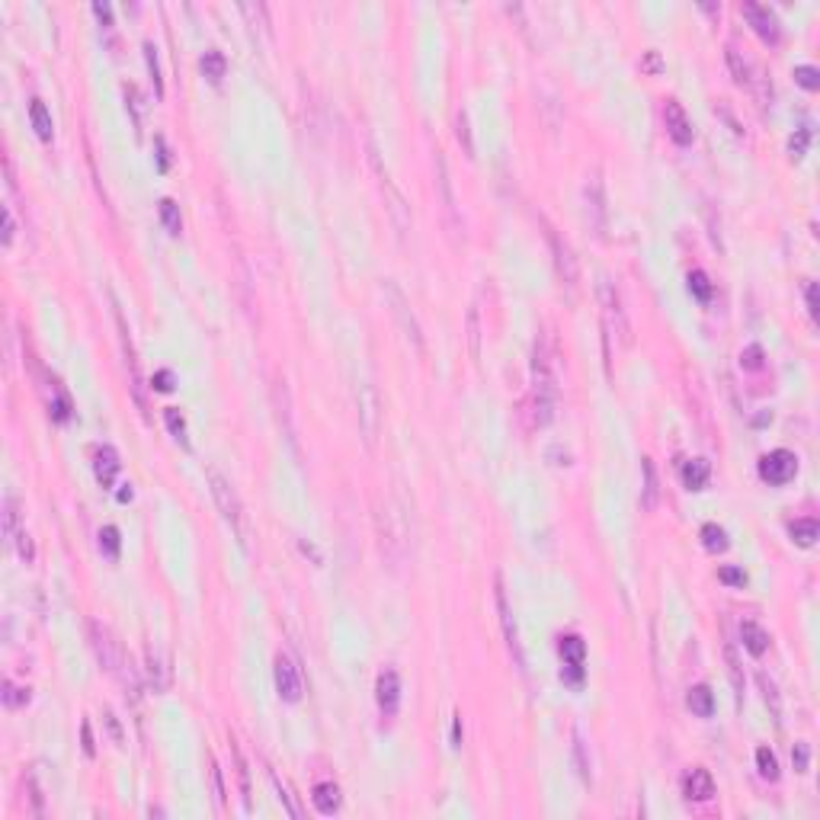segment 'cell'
I'll return each instance as SVG.
<instances>
[{
    "label": "cell",
    "mask_w": 820,
    "mask_h": 820,
    "mask_svg": "<svg viewBox=\"0 0 820 820\" xmlns=\"http://www.w3.org/2000/svg\"><path fill=\"white\" fill-rule=\"evenodd\" d=\"M558 401V369H555V350L545 334L535 337L532 346V417L539 426H548L555 417Z\"/></svg>",
    "instance_id": "1"
},
{
    "label": "cell",
    "mask_w": 820,
    "mask_h": 820,
    "mask_svg": "<svg viewBox=\"0 0 820 820\" xmlns=\"http://www.w3.org/2000/svg\"><path fill=\"white\" fill-rule=\"evenodd\" d=\"M90 638H93V651H97L99 663H103V667H106L109 673L125 686V689L138 692V676H135V670H132V660H125V653H122V647L113 641V635L93 622L90 625Z\"/></svg>",
    "instance_id": "2"
},
{
    "label": "cell",
    "mask_w": 820,
    "mask_h": 820,
    "mask_svg": "<svg viewBox=\"0 0 820 820\" xmlns=\"http://www.w3.org/2000/svg\"><path fill=\"white\" fill-rule=\"evenodd\" d=\"M600 298H602V314H606V330L612 337H618V343L622 346H628L631 343V327H628V314H625L622 308V295H618V289H615L612 279H602L600 285Z\"/></svg>",
    "instance_id": "3"
},
{
    "label": "cell",
    "mask_w": 820,
    "mask_h": 820,
    "mask_svg": "<svg viewBox=\"0 0 820 820\" xmlns=\"http://www.w3.org/2000/svg\"><path fill=\"white\" fill-rule=\"evenodd\" d=\"M276 692H279L282 702H302L304 692V679H302V667L292 653H279L276 657Z\"/></svg>",
    "instance_id": "4"
},
{
    "label": "cell",
    "mask_w": 820,
    "mask_h": 820,
    "mask_svg": "<svg viewBox=\"0 0 820 820\" xmlns=\"http://www.w3.org/2000/svg\"><path fill=\"white\" fill-rule=\"evenodd\" d=\"M494 596H497V609H500V625H503V638H507V647L513 653L519 670H525V657H523V644H519V628H516V618H513V606L507 600V590H503V577L497 574L494 580Z\"/></svg>",
    "instance_id": "5"
},
{
    "label": "cell",
    "mask_w": 820,
    "mask_h": 820,
    "mask_svg": "<svg viewBox=\"0 0 820 820\" xmlns=\"http://www.w3.org/2000/svg\"><path fill=\"white\" fill-rule=\"evenodd\" d=\"M795 471H798V458L789 448H775V452L760 458V478L772 487L789 484V481L795 478Z\"/></svg>",
    "instance_id": "6"
},
{
    "label": "cell",
    "mask_w": 820,
    "mask_h": 820,
    "mask_svg": "<svg viewBox=\"0 0 820 820\" xmlns=\"http://www.w3.org/2000/svg\"><path fill=\"white\" fill-rule=\"evenodd\" d=\"M208 484H212V497H215V503H218L225 523H228L237 535H243V529H241V500H237L234 487H231L228 481H225V474H218V471H208Z\"/></svg>",
    "instance_id": "7"
},
{
    "label": "cell",
    "mask_w": 820,
    "mask_h": 820,
    "mask_svg": "<svg viewBox=\"0 0 820 820\" xmlns=\"http://www.w3.org/2000/svg\"><path fill=\"white\" fill-rule=\"evenodd\" d=\"M584 199H586V218H590V228L596 231V237H606L609 208H606V192H602V180H600V176H590V180H586Z\"/></svg>",
    "instance_id": "8"
},
{
    "label": "cell",
    "mask_w": 820,
    "mask_h": 820,
    "mask_svg": "<svg viewBox=\"0 0 820 820\" xmlns=\"http://www.w3.org/2000/svg\"><path fill=\"white\" fill-rule=\"evenodd\" d=\"M663 122H667V132H670V138H673L676 145H692L695 129H692V119L686 115L683 103L667 99V106H663Z\"/></svg>",
    "instance_id": "9"
},
{
    "label": "cell",
    "mask_w": 820,
    "mask_h": 820,
    "mask_svg": "<svg viewBox=\"0 0 820 820\" xmlns=\"http://www.w3.org/2000/svg\"><path fill=\"white\" fill-rule=\"evenodd\" d=\"M375 699H379V708L385 718L397 714V705H401V676L395 670H381L379 673V683H375Z\"/></svg>",
    "instance_id": "10"
},
{
    "label": "cell",
    "mask_w": 820,
    "mask_h": 820,
    "mask_svg": "<svg viewBox=\"0 0 820 820\" xmlns=\"http://www.w3.org/2000/svg\"><path fill=\"white\" fill-rule=\"evenodd\" d=\"M744 13L747 20H750V26L756 29V36L763 38V42H769V45H775L779 42V20H775V13L769 7H763V3H744Z\"/></svg>",
    "instance_id": "11"
},
{
    "label": "cell",
    "mask_w": 820,
    "mask_h": 820,
    "mask_svg": "<svg viewBox=\"0 0 820 820\" xmlns=\"http://www.w3.org/2000/svg\"><path fill=\"white\" fill-rule=\"evenodd\" d=\"M561 657H564V663H567L564 676H567L570 683H580V679H584V663H586L584 638H580V635H564L561 638Z\"/></svg>",
    "instance_id": "12"
},
{
    "label": "cell",
    "mask_w": 820,
    "mask_h": 820,
    "mask_svg": "<svg viewBox=\"0 0 820 820\" xmlns=\"http://www.w3.org/2000/svg\"><path fill=\"white\" fill-rule=\"evenodd\" d=\"M119 468H122V462H119V452H115L113 446H99L97 452H93V474H97V481L103 487H113Z\"/></svg>",
    "instance_id": "13"
},
{
    "label": "cell",
    "mask_w": 820,
    "mask_h": 820,
    "mask_svg": "<svg viewBox=\"0 0 820 820\" xmlns=\"http://www.w3.org/2000/svg\"><path fill=\"white\" fill-rule=\"evenodd\" d=\"M683 795L689 801H708L714 795V779L708 769H689L683 775Z\"/></svg>",
    "instance_id": "14"
},
{
    "label": "cell",
    "mask_w": 820,
    "mask_h": 820,
    "mask_svg": "<svg viewBox=\"0 0 820 820\" xmlns=\"http://www.w3.org/2000/svg\"><path fill=\"white\" fill-rule=\"evenodd\" d=\"M388 295H391V304H395L391 311H395L397 318H401V324H404V330H407V337L413 340V346H417V350H423V337H420V327H417V320H413V314H407V302H404V295L397 292V285H391V282H388Z\"/></svg>",
    "instance_id": "15"
},
{
    "label": "cell",
    "mask_w": 820,
    "mask_h": 820,
    "mask_svg": "<svg viewBox=\"0 0 820 820\" xmlns=\"http://www.w3.org/2000/svg\"><path fill=\"white\" fill-rule=\"evenodd\" d=\"M436 183H439V192H442V208H446L452 228H458V218H455V196H452V183H448V164L442 157V151H436Z\"/></svg>",
    "instance_id": "16"
},
{
    "label": "cell",
    "mask_w": 820,
    "mask_h": 820,
    "mask_svg": "<svg viewBox=\"0 0 820 820\" xmlns=\"http://www.w3.org/2000/svg\"><path fill=\"white\" fill-rule=\"evenodd\" d=\"M551 237V247H555V260H558V273L567 285H577V260L570 257V247L567 243L558 241V234H548Z\"/></svg>",
    "instance_id": "17"
},
{
    "label": "cell",
    "mask_w": 820,
    "mask_h": 820,
    "mask_svg": "<svg viewBox=\"0 0 820 820\" xmlns=\"http://www.w3.org/2000/svg\"><path fill=\"white\" fill-rule=\"evenodd\" d=\"M708 474H712V468H708L705 458H692V462H686L679 468V478H683V484L689 490H702L708 484Z\"/></svg>",
    "instance_id": "18"
},
{
    "label": "cell",
    "mask_w": 820,
    "mask_h": 820,
    "mask_svg": "<svg viewBox=\"0 0 820 820\" xmlns=\"http://www.w3.org/2000/svg\"><path fill=\"white\" fill-rule=\"evenodd\" d=\"M314 807H318L324 817H330V814L340 811V789H337L334 782H320L314 785Z\"/></svg>",
    "instance_id": "19"
},
{
    "label": "cell",
    "mask_w": 820,
    "mask_h": 820,
    "mask_svg": "<svg viewBox=\"0 0 820 820\" xmlns=\"http://www.w3.org/2000/svg\"><path fill=\"white\" fill-rule=\"evenodd\" d=\"M740 638H744V647L753 653V657H763V653H766L769 635H766V628H763V625L744 622V625H740Z\"/></svg>",
    "instance_id": "20"
},
{
    "label": "cell",
    "mask_w": 820,
    "mask_h": 820,
    "mask_svg": "<svg viewBox=\"0 0 820 820\" xmlns=\"http://www.w3.org/2000/svg\"><path fill=\"white\" fill-rule=\"evenodd\" d=\"M29 119H32V129H36V135L42 138V141H52L55 125H52V115H48V109H45V103H42V99H32V103H29Z\"/></svg>",
    "instance_id": "21"
},
{
    "label": "cell",
    "mask_w": 820,
    "mask_h": 820,
    "mask_svg": "<svg viewBox=\"0 0 820 820\" xmlns=\"http://www.w3.org/2000/svg\"><path fill=\"white\" fill-rule=\"evenodd\" d=\"M689 708H692V714H699V718H712L714 714V695H712V689L708 686H692L689 689Z\"/></svg>",
    "instance_id": "22"
},
{
    "label": "cell",
    "mask_w": 820,
    "mask_h": 820,
    "mask_svg": "<svg viewBox=\"0 0 820 820\" xmlns=\"http://www.w3.org/2000/svg\"><path fill=\"white\" fill-rule=\"evenodd\" d=\"M641 468H644V494H641V507L653 509V507H657V494H660V484H657V468H653L651 458H641Z\"/></svg>",
    "instance_id": "23"
},
{
    "label": "cell",
    "mask_w": 820,
    "mask_h": 820,
    "mask_svg": "<svg viewBox=\"0 0 820 820\" xmlns=\"http://www.w3.org/2000/svg\"><path fill=\"white\" fill-rule=\"evenodd\" d=\"M789 532H791V539H795L798 545L811 548L814 542H817V535H820V525H817V519H795V523L789 525Z\"/></svg>",
    "instance_id": "24"
},
{
    "label": "cell",
    "mask_w": 820,
    "mask_h": 820,
    "mask_svg": "<svg viewBox=\"0 0 820 820\" xmlns=\"http://www.w3.org/2000/svg\"><path fill=\"white\" fill-rule=\"evenodd\" d=\"M225 71H228V61H225V55L218 52V48H208V52L202 55V74L212 80V84H218L221 77H225Z\"/></svg>",
    "instance_id": "25"
},
{
    "label": "cell",
    "mask_w": 820,
    "mask_h": 820,
    "mask_svg": "<svg viewBox=\"0 0 820 820\" xmlns=\"http://www.w3.org/2000/svg\"><path fill=\"white\" fill-rule=\"evenodd\" d=\"M148 676H151L154 692H164V689H167V667H164V660H160V651H157V647H148Z\"/></svg>",
    "instance_id": "26"
},
{
    "label": "cell",
    "mask_w": 820,
    "mask_h": 820,
    "mask_svg": "<svg viewBox=\"0 0 820 820\" xmlns=\"http://www.w3.org/2000/svg\"><path fill=\"white\" fill-rule=\"evenodd\" d=\"M48 410H52V417L58 420V423H64V420L71 417V397L61 391L58 381H52V397H48Z\"/></svg>",
    "instance_id": "27"
},
{
    "label": "cell",
    "mask_w": 820,
    "mask_h": 820,
    "mask_svg": "<svg viewBox=\"0 0 820 820\" xmlns=\"http://www.w3.org/2000/svg\"><path fill=\"white\" fill-rule=\"evenodd\" d=\"M362 397H365V407H362V417H365V442L372 446V439H375V407H379V401H375V391L369 385H362Z\"/></svg>",
    "instance_id": "28"
},
{
    "label": "cell",
    "mask_w": 820,
    "mask_h": 820,
    "mask_svg": "<svg viewBox=\"0 0 820 820\" xmlns=\"http://www.w3.org/2000/svg\"><path fill=\"white\" fill-rule=\"evenodd\" d=\"M160 221L170 234H180L183 231V218H180V205L174 199H160Z\"/></svg>",
    "instance_id": "29"
},
{
    "label": "cell",
    "mask_w": 820,
    "mask_h": 820,
    "mask_svg": "<svg viewBox=\"0 0 820 820\" xmlns=\"http://www.w3.org/2000/svg\"><path fill=\"white\" fill-rule=\"evenodd\" d=\"M756 766H760L763 779H769V782L779 779V760H775V753L769 750V747H760V750H756Z\"/></svg>",
    "instance_id": "30"
},
{
    "label": "cell",
    "mask_w": 820,
    "mask_h": 820,
    "mask_svg": "<svg viewBox=\"0 0 820 820\" xmlns=\"http://www.w3.org/2000/svg\"><path fill=\"white\" fill-rule=\"evenodd\" d=\"M99 551H103L109 561L119 558V529H115V525H103V529H99Z\"/></svg>",
    "instance_id": "31"
},
{
    "label": "cell",
    "mask_w": 820,
    "mask_h": 820,
    "mask_svg": "<svg viewBox=\"0 0 820 820\" xmlns=\"http://www.w3.org/2000/svg\"><path fill=\"white\" fill-rule=\"evenodd\" d=\"M702 542H705L708 551H724V548H728V535H724L721 525H714V523L702 525Z\"/></svg>",
    "instance_id": "32"
},
{
    "label": "cell",
    "mask_w": 820,
    "mask_h": 820,
    "mask_svg": "<svg viewBox=\"0 0 820 820\" xmlns=\"http://www.w3.org/2000/svg\"><path fill=\"white\" fill-rule=\"evenodd\" d=\"M164 420H167V430L174 433V439L183 442V446H190V439H186V420H183L180 407H167L164 410Z\"/></svg>",
    "instance_id": "33"
},
{
    "label": "cell",
    "mask_w": 820,
    "mask_h": 820,
    "mask_svg": "<svg viewBox=\"0 0 820 820\" xmlns=\"http://www.w3.org/2000/svg\"><path fill=\"white\" fill-rule=\"evenodd\" d=\"M455 125H458V141H462V148H465V157H474V138H471V122H468V113L465 109H458V115H455Z\"/></svg>",
    "instance_id": "34"
},
{
    "label": "cell",
    "mask_w": 820,
    "mask_h": 820,
    "mask_svg": "<svg viewBox=\"0 0 820 820\" xmlns=\"http://www.w3.org/2000/svg\"><path fill=\"white\" fill-rule=\"evenodd\" d=\"M728 64H730V74H734L737 84H750V64L740 58V52H737L734 45L728 48Z\"/></svg>",
    "instance_id": "35"
},
{
    "label": "cell",
    "mask_w": 820,
    "mask_h": 820,
    "mask_svg": "<svg viewBox=\"0 0 820 820\" xmlns=\"http://www.w3.org/2000/svg\"><path fill=\"white\" fill-rule=\"evenodd\" d=\"M16 525H20L16 500H13V497H7V500H3V535H7L10 542H16V535H20V532H16Z\"/></svg>",
    "instance_id": "36"
},
{
    "label": "cell",
    "mask_w": 820,
    "mask_h": 820,
    "mask_svg": "<svg viewBox=\"0 0 820 820\" xmlns=\"http://www.w3.org/2000/svg\"><path fill=\"white\" fill-rule=\"evenodd\" d=\"M689 292L699 298V302H708V298H712V282H708V276L702 273V269H692L689 273Z\"/></svg>",
    "instance_id": "37"
},
{
    "label": "cell",
    "mask_w": 820,
    "mask_h": 820,
    "mask_svg": "<svg viewBox=\"0 0 820 820\" xmlns=\"http://www.w3.org/2000/svg\"><path fill=\"white\" fill-rule=\"evenodd\" d=\"M795 80L805 90H820V71L814 68V64H798L795 68Z\"/></svg>",
    "instance_id": "38"
},
{
    "label": "cell",
    "mask_w": 820,
    "mask_h": 820,
    "mask_svg": "<svg viewBox=\"0 0 820 820\" xmlns=\"http://www.w3.org/2000/svg\"><path fill=\"white\" fill-rule=\"evenodd\" d=\"M145 58H148V71H151V80H154V90L157 97H164V80H160V64H157V48L151 42H145Z\"/></svg>",
    "instance_id": "39"
},
{
    "label": "cell",
    "mask_w": 820,
    "mask_h": 820,
    "mask_svg": "<svg viewBox=\"0 0 820 820\" xmlns=\"http://www.w3.org/2000/svg\"><path fill=\"white\" fill-rule=\"evenodd\" d=\"M740 365H744V369H750V372L763 369V346H760V343H753V346H747V350L740 353Z\"/></svg>",
    "instance_id": "40"
},
{
    "label": "cell",
    "mask_w": 820,
    "mask_h": 820,
    "mask_svg": "<svg viewBox=\"0 0 820 820\" xmlns=\"http://www.w3.org/2000/svg\"><path fill=\"white\" fill-rule=\"evenodd\" d=\"M756 679H760L763 692H766V702H769V705H772V714H775V718H779V714H782V705H779V692H775V683H772V679H769L766 673H760V676H756Z\"/></svg>",
    "instance_id": "41"
},
{
    "label": "cell",
    "mask_w": 820,
    "mask_h": 820,
    "mask_svg": "<svg viewBox=\"0 0 820 820\" xmlns=\"http://www.w3.org/2000/svg\"><path fill=\"white\" fill-rule=\"evenodd\" d=\"M3 702H7L10 708L26 705V702H29V689H16L13 683H3Z\"/></svg>",
    "instance_id": "42"
},
{
    "label": "cell",
    "mask_w": 820,
    "mask_h": 820,
    "mask_svg": "<svg viewBox=\"0 0 820 820\" xmlns=\"http://www.w3.org/2000/svg\"><path fill=\"white\" fill-rule=\"evenodd\" d=\"M807 141H811V135H807V129H798L795 135L789 138V151H791V157H805V151H807Z\"/></svg>",
    "instance_id": "43"
},
{
    "label": "cell",
    "mask_w": 820,
    "mask_h": 820,
    "mask_svg": "<svg viewBox=\"0 0 820 820\" xmlns=\"http://www.w3.org/2000/svg\"><path fill=\"white\" fill-rule=\"evenodd\" d=\"M807 760H811V750H807V744H795V750H791V763H795L798 772H807Z\"/></svg>",
    "instance_id": "44"
},
{
    "label": "cell",
    "mask_w": 820,
    "mask_h": 820,
    "mask_svg": "<svg viewBox=\"0 0 820 820\" xmlns=\"http://www.w3.org/2000/svg\"><path fill=\"white\" fill-rule=\"evenodd\" d=\"M718 577L724 580V584H730V586H744L747 584V574L744 570H737V567H721L718 570Z\"/></svg>",
    "instance_id": "45"
},
{
    "label": "cell",
    "mask_w": 820,
    "mask_h": 820,
    "mask_svg": "<svg viewBox=\"0 0 820 820\" xmlns=\"http://www.w3.org/2000/svg\"><path fill=\"white\" fill-rule=\"evenodd\" d=\"M13 234H16L13 212H10V205H3V247H10V243H13Z\"/></svg>",
    "instance_id": "46"
},
{
    "label": "cell",
    "mask_w": 820,
    "mask_h": 820,
    "mask_svg": "<svg viewBox=\"0 0 820 820\" xmlns=\"http://www.w3.org/2000/svg\"><path fill=\"white\" fill-rule=\"evenodd\" d=\"M151 385L157 388V391H174V372H170V369H160V372H154Z\"/></svg>",
    "instance_id": "47"
},
{
    "label": "cell",
    "mask_w": 820,
    "mask_h": 820,
    "mask_svg": "<svg viewBox=\"0 0 820 820\" xmlns=\"http://www.w3.org/2000/svg\"><path fill=\"white\" fill-rule=\"evenodd\" d=\"M478 337H481V334H478V311L471 308V318H468V340H471V353H474V356L481 353V350H478Z\"/></svg>",
    "instance_id": "48"
},
{
    "label": "cell",
    "mask_w": 820,
    "mask_h": 820,
    "mask_svg": "<svg viewBox=\"0 0 820 820\" xmlns=\"http://www.w3.org/2000/svg\"><path fill=\"white\" fill-rule=\"evenodd\" d=\"M16 542H20V558H23V561L29 564V561H32V555H36V551H32L29 535H26V532H20V535H16Z\"/></svg>",
    "instance_id": "49"
},
{
    "label": "cell",
    "mask_w": 820,
    "mask_h": 820,
    "mask_svg": "<svg viewBox=\"0 0 820 820\" xmlns=\"http://www.w3.org/2000/svg\"><path fill=\"white\" fill-rule=\"evenodd\" d=\"M805 295H807V311H811V318L817 320V314H820V304H817V285H814V282H811V285H807V292H805Z\"/></svg>",
    "instance_id": "50"
},
{
    "label": "cell",
    "mask_w": 820,
    "mask_h": 820,
    "mask_svg": "<svg viewBox=\"0 0 820 820\" xmlns=\"http://www.w3.org/2000/svg\"><path fill=\"white\" fill-rule=\"evenodd\" d=\"M644 71H651V74H660V71H663L660 55H657V52H647L644 55Z\"/></svg>",
    "instance_id": "51"
},
{
    "label": "cell",
    "mask_w": 820,
    "mask_h": 820,
    "mask_svg": "<svg viewBox=\"0 0 820 820\" xmlns=\"http://www.w3.org/2000/svg\"><path fill=\"white\" fill-rule=\"evenodd\" d=\"M157 167H160V174L170 167V160H167V145H164V138H157Z\"/></svg>",
    "instance_id": "52"
},
{
    "label": "cell",
    "mask_w": 820,
    "mask_h": 820,
    "mask_svg": "<svg viewBox=\"0 0 820 820\" xmlns=\"http://www.w3.org/2000/svg\"><path fill=\"white\" fill-rule=\"evenodd\" d=\"M93 13H97L106 26H113V10H109V3H93Z\"/></svg>",
    "instance_id": "53"
},
{
    "label": "cell",
    "mask_w": 820,
    "mask_h": 820,
    "mask_svg": "<svg viewBox=\"0 0 820 820\" xmlns=\"http://www.w3.org/2000/svg\"><path fill=\"white\" fill-rule=\"evenodd\" d=\"M452 744H462V714H455V721H452Z\"/></svg>",
    "instance_id": "54"
},
{
    "label": "cell",
    "mask_w": 820,
    "mask_h": 820,
    "mask_svg": "<svg viewBox=\"0 0 820 820\" xmlns=\"http://www.w3.org/2000/svg\"><path fill=\"white\" fill-rule=\"evenodd\" d=\"M84 750H87V756H93V737H90V724L84 721Z\"/></svg>",
    "instance_id": "55"
},
{
    "label": "cell",
    "mask_w": 820,
    "mask_h": 820,
    "mask_svg": "<svg viewBox=\"0 0 820 820\" xmlns=\"http://www.w3.org/2000/svg\"><path fill=\"white\" fill-rule=\"evenodd\" d=\"M106 721H109V730H113V737H115V740H122V730H119V724H115L113 712H106Z\"/></svg>",
    "instance_id": "56"
},
{
    "label": "cell",
    "mask_w": 820,
    "mask_h": 820,
    "mask_svg": "<svg viewBox=\"0 0 820 820\" xmlns=\"http://www.w3.org/2000/svg\"><path fill=\"white\" fill-rule=\"evenodd\" d=\"M115 497H119V503H129L132 500V484H122V490Z\"/></svg>",
    "instance_id": "57"
}]
</instances>
